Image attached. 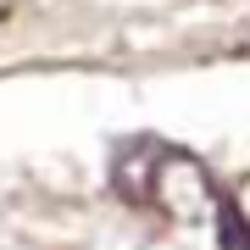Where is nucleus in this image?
Masks as SVG:
<instances>
[{
	"label": "nucleus",
	"instance_id": "obj_3",
	"mask_svg": "<svg viewBox=\"0 0 250 250\" xmlns=\"http://www.w3.org/2000/svg\"><path fill=\"white\" fill-rule=\"evenodd\" d=\"M217 245H223V250H250L245 245V217H239V200H233V195H223V200H217Z\"/></svg>",
	"mask_w": 250,
	"mask_h": 250
},
{
	"label": "nucleus",
	"instance_id": "obj_1",
	"mask_svg": "<svg viewBox=\"0 0 250 250\" xmlns=\"http://www.w3.org/2000/svg\"><path fill=\"white\" fill-rule=\"evenodd\" d=\"M217 200H223V189H217L211 167L195 161L189 150L161 145V156L150 167V200L145 206H161V211L178 217V223H206V217L217 211Z\"/></svg>",
	"mask_w": 250,
	"mask_h": 250
},
{
	"label": "nucleus",
	"instance_id": "obj_2",
	"mask_svg": "<svg viewBox=\"0 0 250 250\" xmlns=\"http://www.w3.org/2000/svg\"><path fill=\"white\" fill-rule=\"evenodd\" d=\"M156 156H161V139H128L123 150L111 156V189L123 200L145 206L150 200V167H156Z\"/></svg>",
	"mask_w": 250,
	"mask_h": 250
}]
</instances>
